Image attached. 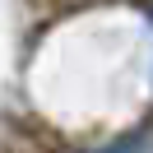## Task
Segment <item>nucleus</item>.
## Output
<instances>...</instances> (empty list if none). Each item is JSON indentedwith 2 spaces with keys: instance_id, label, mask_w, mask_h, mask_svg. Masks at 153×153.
<instances>
[{
  "instance_id": "1",
  "label": "nucleus",
  "mask_w": 153,
  "mask_h": 153,
  "mask_svg": "<svg viewBox=\"0 0 153 153\" xmlns=\"http://www.w3.org/2000/svg\"><path fill=\"white\" fill-rule=\"evenodd\" d=\"M144 144H149V134H130V139H121V144H111V149H102V153H139Z\"/></svg>"
}]
</instances>
